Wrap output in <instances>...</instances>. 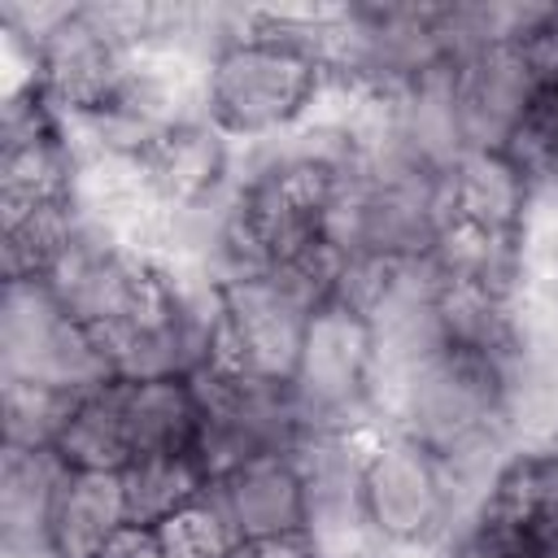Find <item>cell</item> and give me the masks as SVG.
Wrapping results in <instances>:
<instances>
[{
    "instance_id": "obj_16",
    "label": "cell",
    "mask_w": 558,
    "mask_h": 558,
    "mask_svg": "<svg viewBox=\"0 0 558 558\" xmlns=\"http://www.w3.org/2000/svg\"><path fill=\"white\" fill-rule=\"evenodd\" d=\"M0 405H4V449H57L74 397L44 384L0 379Z\"/></svg>"
},
{
    "instance_id": "obj_18",
    "label": "cell",
    "mask_w": 558,
    "mask_h": 558,
    "mask_svg": "<svg viewBox=\"0 0 558 558\" xmlns=\"http://www.w3.org/2000/svg\"><path fill=\"white\" fill-rule=\"evenodd\" d=\"M100 558H170V549H166V536H161V532L126 527Z\"/></svg>"
},
{
    "instance_id": "obj_8",
    "label": "cell",
    "mask_w": 558,
    "mask_h": 558,
    "mask_svg": "<svg viewBox=\"0 0 558 558\" xmlns=\"http://www.w3.org/2000/svg\"><path fill=\"white\" fill-rule=\"evenodd\" d=\"M235 532L248 545H275V541H305L310 527V497L305 475L292 453H266L231 466L227 475H214Z\"/></svg>"
},
{
    "instance_id": "obj_12",
    "label": "cell",
    "mask_w": 558,
    "mask_h": 558,
    "mask_svg": "<svg viewBox=\"0 0 558 558\" xmlns=\"http://www.w3.org/2000/svg\"><path fill=\"white\" fill-rule=\"evenodd\" d=\"M118 388H122L131 462L196 449V436H201L196 379H126V375H118Z\"/></svg>"
},
{
    "instance_id": "obj_2",
    "label": "cell",
    "mask_w": 558,
    "mask_h": 558,
    "mask_svg": "<svg viewBox=\"0 0 558 558\" xmlns=\"http://www.w3.org/2000/svg\"><path fill=\"white\" fill-rule=\"evenodd\" d=\"M288 392L305 436L384 432L375 418V344L366 314L344 301L318 305L305 327Z\"/></svg>"
},
{
    "instance_id": "obj_14",
    "label": "cell",
    "mask_w": 558,
    "mask_h": 558,
    "mask_svg": "<svg viewBox=\"0 0 558 558\" xmlns=\"http://www.w3.org/2000/svg\"><path fill=\"white\" fill-rule=\"evenodd\" d=\"M52 453L70 471H126L131 466V440H126L118 375L109 384L74 397L70 418H65Z\"/></svg>"
},
{
    "instance_id": "obj_3",
    "label": "cell",
    "mask_w": 558,
    "mask_h": 558,
    "mask_svg": "<svg viewBox=\"0 0 558 558\" xmlns=\"http://www.w3.org/2000/svg\"><path fill=\"white\" fill-rule=\"evenodd\" d=\"M323 70L266 44L235 39L205 70V118L235 144H257L301 126L318 100Z\"/></svg>"
},
{
    "instance_id": "obj_20",
    "label": "cell",
    "mask_w": 558,
    "mask_h": 558,
    "mask_svg": "<svg viewBox=\"0 0 558 558\" xmlns=\"http://www.w3.org/2000/svg\"><path fill=\"white\" fill-rule=\"evenodd\" d=\"M362 558H445V549H436V545H388V541H375Z\"/></svg>"
},
{
    "instance_id": "obj_13",
    "label": "cell",
    "mask_w": 558,
    "mask_h": 558,
    "mask_svg": "<svg viewBox=\"0 0 558 558\" xmlns=\"http://www.w3.org/2000/svg\"><path fill=\"white\" fill-rule=\"evenodd\" d=\"M532 196V183L506 153H466L449 174L453 222L484 235H523Z\"/></svg>"
},
{
    "instance_id": "obj_7",
    "label": "cell",
    "mask_w": 558,
    "mask_h": 558,
    "mask_svg": "<svg viewBox=\"0 0 558 558\" xmlns=\"http://www.w3.org/2000/svg\"><path fill=\"white\" fill-rule=\"evenodd\" d=\"M453 70L471 153H506L541 92V65L532 44H497L458 61Z\"/></svg>"
},
{
    "instance_id": "obj_19",
    "label": "cell",
    "mask_w": 558,
    "mask_h": 558,
    "mask_svg": "<svg viewBox=\"0 0 558 558\" xmlns=\"http://www.w3.org/2000/svg\"><path fill=\"white\" fill-rule=\"evenodd\" d=\"M231 558H314L310 541H275V545H248Z\"/></svg>"
},
{
    "instance_id": "obj_5",
    "label": "cell",
    "mask_w": 558,
    "mask_h": 558,
    "mask_svg": "<svg viewBox=\"0 0 558 558\" xmlns=\"http://www.w3.org/2000/svg\"><path fill=\"white\" fill-rule=\"evenodd\" d=\"M362 510L375 541L388 545H436L445 549L458 532L453 484L445 462L410 436L379 432L362 458Z\"/></svg>"
},
{
    "instance_id": "obj_17",
    "label": "cell",
    "mask_w": 558,
    "mask_h": 558,
    "mask_svg": "<svg viewBox=\"0 0 558 558\" xmlns=\"http://www.w3.org/2000/svg\"><path fill=\"white\" fill-rule=\"evenodd\" d=\"M532 514H510L501 506H484L449 545L445 558H532L527 541Z\"/></svg>"
},
{
    "instance_id": "obj_15",
    "label": "cell",
    "mask_w": 558,
    "mask_h": 558,
    "mask_svg": "<svg viewBox=\"0 0 558 558\" xmlns=\"http://www.w3.org/2000/svg\"><path fill=\"white\" fill-rule=\"evenodd\" d=\"M118 475H122L126 519H131V527H144V532L174 527L192 510V501L201 497V488L209 484V475L201 471V462L192 453L140 458V462H131Z\"/></svg>"
},
{
    "instance_id": "obj_11",
    "label": "cell",
    "mask_w": 558,
    "mask_h": 558,
    "mask_svg": "<svg viewBox=\"0 0 558 558\" xmlns=\"http://www.w3.org/2000/svg\"><path fill=\"white\" fill-rule=\"evenodd\" d=\"M65 462L52 449H4L0 466V549L4 558L48 554V519Z\"/></svg>"
},
{
    "instance_id": "obj_4",
    "label": "cell",
    "mask_w": 558,
    "mask_h": 558,
    "mask_svg": "<svg viewBox=\"0 0 558 558\" xmlns=\"http://www.w3.org/2000/svg\"><path fill=\"white\" fill-rule=\"evenodd\" d=\"M109 349L74 323L44 279H4L0 296V379L44 384L70 397H83L109 384Z\"/></svg>"
},
{
    "instance_id": "obj_10",
    "label": "cell",
    "mask_w": 558,
    "mask_h": 558,
    "mask_svg": "<svg viewBox=\"0 0 558 558\" xmlns=\"http://www.w3.org/2000/svg\"><path fill=\"white\" fill-rule=\"evenodd\" d=\"M126 527L131 519L118 471H65L48 519L52 558H100Z\"/></svg>"
},
{
    "instance_id": "obj_1",
    "label": "cell",
    "mask_w": 558,
    "mask_h": 558,
    "mask_svg": "<svg viewBox=\"0 0 558 558\" xmlns=\"http://www.w3.org/2000/svg\"><path fill=\"white\" fill-rule=\"evenodd\" d=\"M384 432L410 436L436 458H466L488 449H514L501 405V362L440 349L405 379L375 397Z\"/></svg>"
},
{
    "instance_id": "obj_9",
    "label": "cell",
    "mask_w": 558,
    "mask_h": 558,
    "mask_svg": "<svg viewBox=\"0 0 558 558\" xmlns=\"http://www.w3.org/2000/svg\"><path fill=\"white\" fill-rule=\"evenodd\" d=\"M140 174L166 209L201 205L231 187L235 140H227L205 113H192L153 144V153L140 161Z\"/></svg>"
},
{
    "instance_id": "obj_6",
    "label": "cell",
    "mask_w": 558,
    "mask_h": 558,
    "mask_svg": "<svg viewBox=\"0 0 558 558\" xmlns=\"http://www.w3.org/2000/svg\"><path fill=\"white\" fill-rule=\"evenodd\" d=\"M192 379L201 392V436L192 458L209 480L227 475L248 458L292 453L301 445L305 427L288 384L222 371V366H205Z\"/></svg>"
}]
</instances>
